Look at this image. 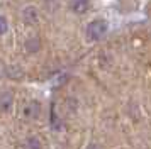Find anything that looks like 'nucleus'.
I'll return each instance as SVG.
<instances>
[{
    "instance_id": "f257e3e1",
    "label": "nucleus",
    "mask_w": 151,
    "mask_h": 149,
    "mask_svg": "<svg viewBox=\"0 0 151 149\" xmlns=\"http://www.w3.org/2000/svg\"><path fill=\"white\" fill-rule=\"evenodd\" d=\"M107 34V22L105 20H92L87 26V37L92 41L100 39Z\"/></svg>"
},
{
    "instance_id": "f03ea898",
    "label": "nucleus",
    "mask_w": 151,
    "mask_h": 149,
    "mask_svg": "<svg viewBox=\"0 0 151 149\" xmlns=\"http://www.w3.org/2000/svg\"><path fill=\"white\" fill-rule=\"evenodd\" d=\"M71 10H75L76 14H83L88 9V0H70Z\"/></svg>"
},
{
    "instance_id": "7ed1b4c3",
    "label": "nucleus",
    "mask_w": 151,
    "mask_h": 149,
    "mask_svg": "<svg viewBox=\"0 0 151 149\" xmlns=\"http://www.w3.org/2000/svg\"><path fill=\"white\" fill-rule=\"evenodd\" d=\"M24 17H26L27 22H34L37 19V12H36L32 7H29V9H26V12H24Z\"/></svg>"
},
{
    "instance_id": "20e7f679",
    "label": "nucleus",
    "mask_w": 151,
    "mask_h": 149,
    "mask_svg": "<svg viewBox=\"0 0 151 149\" xmlns=\"http://www.w3.org/2000/svg\"><path fill=\"white\" fill-rule=\"evenodd\" d=\"M26 46H27L29 51H37V47H39V42H37V39H31L26 42Z\"/></svg>"
},
{
    "instance_id": "39448f33",
    "label": "nucleus",
    "mask_w": 151,
    "mask_h": 149,
    "mask_svg": "<svg viewBox=\"0 0 151 149\" xmlns=\"http://www.w3.org/2000/svg\"><path fill=\"white\" fill-rule=\"evenodd\" d=\"M27 149H39V141L32 137V139H29L27 141Z\"/></svg>"
},
{
    "instance_id": "423d86ee",
    "label": "nucleus",
    "mask_w": 151,
    "mask_h": 149,
    "mask_svg": "<svg viewBox=\"0 0 151 149\" xmlns=\"http://www.w3.org/2000/svg\"><path fill=\"white\" fill-rule=\"evenodd\" d=\"M7 29H9V26H7V20L4 19V17H0V36L7 32Z\"/></svg>"
},
{
    "instance_id": "0eeeda50",
    "label": "nucleus",
    "mask_w": 151,
    "mask_h": 149,
    "mask_svg": "<svg viewBox=\"0 0 151 149\" xmlns=\"http://www.w3.org/2000/svg\"><path fill=\"white\" fill-rule=\"evenodd\" d=\"M87 149H100V148H99L97 144H90V146H88V148H87Z\"/></svg>"
}]
</instances>
